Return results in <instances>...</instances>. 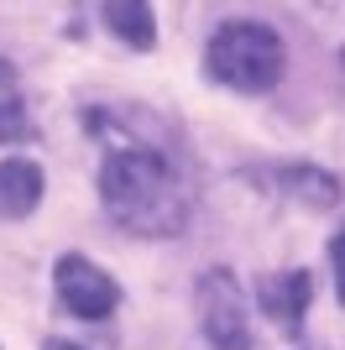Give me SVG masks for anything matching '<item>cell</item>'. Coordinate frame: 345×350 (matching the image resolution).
<instances>
[{
  "label": "cell",
  "mask_w": 345,
  "mask_h": 350,
  "mask_svg": "<svg viewBox=\"0 0 345 350\" xmlns=\"http://www.w3.org/2000/svg\"><path fill=\"white\" fill-rule=\"evenodd\" d=\"M100 199L120 230L157 235V241H172L188 225V215H194V199H188L178 167L157 146H142V142H126L115 152H105Z\"/></svg>",
  "instance_id": "obj_1"
},
{
  "label": "cell",
  "mask_w": 345,
  "mask_h": 350,
  "mask_svg": "<svg viewBox=\"0 0 345 350\" xmlns=\"http://www.w3.org/2000/svg\"><path fill=\"white\" fill-rule=\"evenodd\" d=\"M204 63L215 73L220 84L230 89H246V94H261V89H272L288 68V47L272 27H261V21H230L209 37L204 47Z\"/></svg>",
  "instance_id": "obj_2"
},
{
  "label": "cell",
  "mask_w": 345,
  "mask_h": 350,
  "mask_svg": "<svg viewBox=\"0 0 345 350\" xmlns=\"http://www.w3.org/2000/svg\"><path fill=\"white\" fill-rule=\"evenodd\" d=\"M199 314H204V335H209L215 350H251V319H246L235 272L209 267L199 278Z\"/></svg>",
  "instance_id": "obj_3"
},
{
  "label": "cell",
  "mask_w": 345,
  "mask_h": 350,
  "mask_svg": "<svg viewBox=\"0 0 345 350\" xmlns=\"http://www.w3.org/2000/svg\"><path fill=\"white\" fill-rule=\"evenodd\" d=\"M53 288H58V298H63V308L79 314V319H105V314H115V304H120L115 278H110V272H100V267L89 262V256H79V251L58 256Z\"/></svg>",
  "instance_id": "obj_4"
},
{
  "label": "cell",
  "mask_w": 345,
  "mask_h": 350,
  "mask_svg": "<svg viewBox=\"0 0 345 350\" xmlns=\"http://www.w3.org/2000/svg\"><path fill=\"white\" fill-rule=\"evenodd\" d=\"M309 298H314V278L293 267V272H277V278L261 282V314L283 329V335H298L303 314H309Z\"/></svg>",
  "instance_id": "obj_5"
},
{
  "label": "cell",
  "mask_w": 345,
  "mask_h": 350,
  "mask_svg": "<svg viewBox=\"0 0 345 350\" xmlns=\"http://www.w3.org/2000/svg\"><path fill=\"white\" fill-rule=\"evenodd\" d=\"M42 204V167L27 157L0 162V219H27Z\"/></svg>",
  "instance_id": "obj_6"
},
{
  "label": "cell",
  "mask_w": 345,
  "mask_h": 350,
  "mask_svg": "<svg viewBox=\"0 0 345 350\" xmlns=\"http://www.w3.org/2000/svg\"><path fill=\"white\" fill-rule=\"evenodd\" d=\"M272 183H277V193H293V199L309 204V209H330L335 199H340V178L319 173V167H277Z\"/></svg>",
  "instance_id": "obj_7"
},
{
  "label": "cell",
  "mask_w": 345,
  "mask_h": 350,
  "mask_svg": "<svg viewBox=\"0 0 345 350\" xmlns=\"http://www.w3.org/2000/svg\"><path fill=\"white\" fill-rule=\"evenodd\" d=\"M105 27L126 47H152L157 27H152V5L146 0H105Z\"/></svg>",
  "instance_id": "obj_8"
},
{
  "label": "cell",
  "mask_w": 345,
  "mask_h": 350,
  "mask_svg": "<svg viewBox=\"0 0 345 350\" xmlns=\"http://www.w3.org/2000/svg\"><path fill=\"white\" fill-rule=\"evenodd\" d=\"M31 136L27 120V100H21V84H16V68L0 58V146H16Z\"/></svg>",
  "instance_id": "obj_9"
},
{
  "label": "cell",
  "mask_w": 345,
  "mask_h": 350,
  "mask_svg": "<svg viewBox=\"0 0 345 350\" xmlns=\"http://www.w3.org/2000/svg\"><path fill=\"white\" fill-rule=\"evenodd\" d=\"M330 267H335V298L345 308V230L335 235V246H330Z\"/></svg>",
  "instance_id": "obj_10"
},
{
  "label": "cell",
  "mask_w": 345,
  "mask_h": 350,
  "mask_svg": "<svg viewBox=\"0 0 345 350\" xmlns=\"http://www.w3.org/2000/svg\"><path fill=\"white\" fill-rule=\"evenodd\" d=\"M42 350H84V345H68V340H47Z\"/></svg>",
  "instance_id": "obj_11"
},
{
  "label": "cell",
  "mask_w": 345,
  "mask_h": 350,
  "mask_svg": "<svg viewBox=\"0 0 345 350\" xmlns=\"http://www.w3.org/2000/svg\"><path fill=\"white\" fill-rule=\"evenodd\" d=\"M340 73H345V53H340Z\"/></svg>",
  "instance_id": "obj_12"
}]
</instances>
